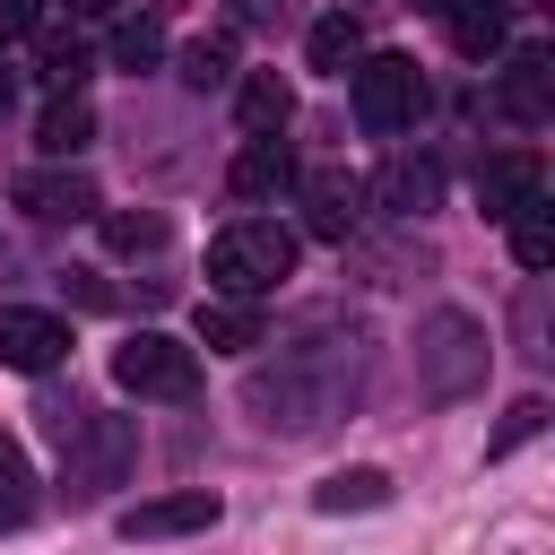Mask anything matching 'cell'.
I'll return each instance as SVG.
<instances>
[{
    "label": "cell",
    "mask_w": 555,
    "mask_h": 555,
    "mask_svg": "<svg viewBox=\"0 0 555 555\" xmlns=\"http://www.w3.org/2000/svg\"><path fill=\"white\" fill-rule=\"evenodd\" d=\"M278 278H295V234L269 225V217H234L217 243H208V286L234 295V304H260Z\"/></svg>",
    "instance_id": "6da1fadb"
},
{
    "label": "cell",
    "mask_w": 555,
    "mask_h": 555,
    "mask_svg": "<svg viewBox=\"0 0 555 555\" xmlns=\"http://www.w3.org/2000/svg\"><path fill=\"white\" fill-rule=\"evenodd\" d=\"M130 460H139V425H130V416H78V425L61 434V486H69L78 503L104 494V486H121Z\"/></svg>",
    "instance_id": "7a4b0ae2"
},
{
    "label": "cell",
    "mask_w": 555,
    "mask_h": 555,
    "mask_svg": "<svg viewBox=\"0 0 555 555\" xmlns=\"http://www.w3.org/2000/svg\"><path fill=\"white\" fill-rule=\"evenodd\" d=\"M416 373H425L434 399H468V390L486 382V321H468V312H434V321L416 330Z\"/></svg>",
    "instance_id": "3957f363"
},
{
    "label": "cell",
    "mask_w": 555,
    "mask_h": 555,
    "mask_svg": "<svg viewBox=\"0 0 555 555\" xmlns=\"http://www.w3.org/2000/svg\"><path fill=\"white\" fill-rule=\"evenodd\" d=\"M113 382L130 399H191L199 390V347H182L173 330H130L113 347Z\"/></svg>",
    "instance_id": "277c9868"
},
{
    "label": "cell",
    "mask_w": 555,
    "mask_h": 555,
    "mask_svg": "<svg viewBox=\"0 0 555 555\" xmlns=\"http://www.w3.org/2000/svg\"><path fill=\"white\" fill-rule=\"evenodd\" d=\"M425 113V69L408 61V52H364L356 61V121L373 130V139H390V130H408Z\"/></svg>",
    "instance_id": "5b68a950"
},
{
    "label": "cell",
    "mask_w": 555,
    "mask_h": 555,
    "mask_svg": "<svg viewBox=\"0 0 555 555\" xmlns=\"http://www.w3.org/2000/svg\"><path fill=\"white\" fill-rule=\"evenodd\" d=\"M69 356V321L35 312V304H0V364L9 373H52Z\"/></svg>",
    "instance_id": "8992f818"
},
{
    "label": "cell",
    "mask_w": 555,
    "mask_h": 555,
    "mask_svg": "<svg viewBox=\"0 0 555 555\" xmlns=\"http://www.w3.org/2000/svg\"><path fill=\"white\" fill-rule=\"evenodd\" d=\"M26 217H43V225H78V217H104V199H95V182L87 173H61V165H43V173H17V191H9Z\"/></svg>",
    "instance_id": "52a82bcc"
},
{
    "label": "cell",
    "mask_w": 555,
    "mask_h": 555,
    "mask_svg": "<svg viewBox=\"0 0 555 555\" xmlns=\"http://www.w3.org/2000/svg\"><path fill=\"white\" fill-rule=\"evenodd\" d=\"M113 529H121V538H191V529H217V494H208V486H182V494L130 503Z\"/></svg>",
    "instance_id": "ba28073f"
},
{
    "label": "cell",
    "mask_w": 555,
    "mask_h": 555,
    "mask_svg": "<svg viewBox=\"0 0 555 555\" xmlns=\"http://www.w3.org/2000/svg\"><path fill=\"white\" fill-rule=\"evenodd\" d=\"M494 104H503V121H520V130H538V121L555 113V61H546V52H512V69H503V87H494Z\"/></svg>",
    "instance_id": "9c48e42d"
},
{
    "label": "cell",
    "mask_w": 555,
    "mask_h": 555,
    "mask_svg": "<svg viewBox=\"0 0 555 555\" xmlns=\"http://www.w3.org/2000/svg\"><path fill=\"white\" fill-rule=\"evenodd\" d=\"M225 182H234V199H278V191H295V147L278 130H251Z\"/></svg>",
    "instance_id": "30bf717a"
},
{
    "label": "cell",
    "mask_w": 555,
    "mask_h": 555,
    "mask_svg": "<svg viewBox=\"0 0 555 555\" xmlns=\"http://www.w3.org/2000/svg\"><path fill=\"white\" fill-rule=\"evenodd\" d=\"M538 191H546V165H538L529 147H512V156H486V165H477V208H486V217H512V208H520V199H538Z\"/></svg>",
    "instance_id": "8fae6325"
},
{
    "label": "cell",
    "mask_w": 555,
    "mask_h": 555,
    "mask_svg": "<svg viewBox=\"0 0 555 555\" xmlns=\"http://www.w3.org/2000/svg\"><path fill=\"white\" fill-rule=\"evenodd\" d=\"M304 199H312V234H321V243H347L356 217H364V182H356V173H312Z\"/></svg>",
    "instance_id": "7c38bea8"
},
{
    "label": "cell",
    "mask_w": 555,
    "mask_h": 555,
    "mask_svg": "<svg viewBox=\"0 0 555 555\" xmlns=\"http://www.w3.org/2000/svg\"><path fill=\"white\" fill-rule=\"evenodd\" d=\"M304 61H312V69H330V78H347V69L364 61V35H356V17H347V9L312 17V35H304Z\"/></svg>",
    "instance_id": "4fadbf2b"
},
{
    "label": "cell",
    "mask_w": 555,
    "mask_h": 555,
    "mask_svg": "<svg viewBox=\"0 0 555 555\" xmlns=\"http://www.w3.org/2000/svg\"><path fill=\"white\" fill-rule=\"evenodd\" d=\"M87 139H95L87 95H78V87H69V95H52V104H43V121H35V147H43V156H78Z\"/></svg>",
    "instance_id": "5bb4252c"
},
{
    "label": "cell",
    "mask_w": 555,
    "mask_h": 555,
    "mask_svg": "<svg viewBox=\"0 0 555 555\" xmlns=\"http://www.w3.org/2000/svg\"><path fill=\"white\" fill-rule=\"evenodd\" d=\"M442 17H451V43L468 61H494L503 52V0H442Z\"/></svg>",
    "instance_id": "9a60e30c"
},
{
    "label": "cell",
    "mask_w": 555,
    "mask_h": 555,
    "mask_svg": "<svg viewBox=\"0 0 555 555\" xmlns=\"http://www.w3.org/2000/svg\"><path fill=\"white\" fill-rule=\"evenodd\" d=\"M503 225H512V260H520V269H546V260H555V208H546V191L520 199Z\"/></svg>",
    "instance_id": "2e32d148"
},
{
    "label": "cell",
    "mask_w": 555,
    "mask_h": 555,
    "mask_svg": "<svg viewBox=\"0 0 555 555\" xmlns=\"http://www.w3.org/2000/svg\"><path fill=\"white\" fill-rule=\"evenodd\" d=\"M199 347H225V356H243V347H260V312H251V304H234V295H217V304H199Z\"/></svg>",
    "instance_id": "e0dca14e"
},
{
    "label": "cell",
    "mask_w": 555,
    "mask_h": 555,
    "mask_svg": "<svg viewBox=\"0 0 555 555\" xmlns=\"http://www.w3.org/2000/svg\"><path fill=\"white\" fill-rule=\"evenodd\" d=\"M312 503L321 512H373V503H390V477L382 468H338V477L312 486Z\"/></svg>",
    "instance_id": "ac0fdd59"
},
{
    "label": "cell",
    "mask_w": 555,
    "mask_h": 555,
    "mask_svg": "<svg viewBox=\"0 0 555 555\" xmlns=\"http://www.w3.org/2000/svg\"><path fill=\"white\" fill-rule=\"evenodd\" d=\"M234 104H243V130H286V113H295V95H286V78H278V69H251Z\"/></svg>",
    "instance_id": "d6986e66"
},
{
    "label": "cell",
    "mask_w": 555,
    "mask_h": 555,
    "mask_svg": "<svg viewBox=\"0 0 555 555\" xmlns=\"http://www.w3.org/2000/svg\"><path fill=\"white\" fill-rule=\"evenodd\" d=\"M434 191H442V173H434L425 156H399V165L382 173V199H390L399 217H425V208H434Z\"/></svg>",
    "instance_id": "ffe728a7"
},
{
    "label": "cell",
    "mask_w": 555,
    "mask_h": 555,
    "mask_svg": "<svg viewBox=\"0 0 555 555\" xmlns=\"http://www.w3.org/2000/svg\"><path fill=\"white\" fill-rule=\"evenodd\" d=\"M35 512V468H26V451L0 434V529H17Z\"/></svg>",
    "instance_id": "44dd1931"
},
{
    "label": "cell",
    "mask_w": 555,
    "mask_h": 555,
    "mask_svg": "<svg viewBox=\"0 0 555 555\" xmlns=\"http://www.w3.org/2000/svg\"><path fill=\"white\" fill-rule=\"evenodd\" d=\"M165 234H173V225H165L156 208H113V217H104V243H113V251H165Z\"/></svg>",
    "instance_id": "7402d4cb"
},
{
    "label": "cell",
    "mask_w": 555,
    "mask_h": 555,
    "mask_svg": "<svg viewBox=\"0 0 555 555\" xmlns=\"http://www.w3.org/2000/svg\"><path fill=\"white\" fill-rule=\"evenodd\" d=\"M113 61H121V69L165 61V26H156V17H121V26H113Z\"/></svg>",
    "instance_id": "603a6c76"
},
{
    "label": "cell",
    "mask_w": 555,
    "mask_h": 555,
    "mask_svg": "<svg viewBox=\"0 0 555 555\" xmlns=\"http://www.w3.org/2000/svg\"><path fill=\"white\" fill-rule=\"evenodd\" d=\"M35 69L52 78V95H69V87H78L95 61H87V43H78V35H43V61H35Z\"/></svg>",
    "instance_id": "cb8c5ba5"
},
{
    "label": "cell",
    "mask_w": 555,
    "mask_h": 555,
    "mask_svg": "<svg viewBox=\"0 0 555 555\" xmlns=\"http://www.w3.org/2000/svg\"><path fill=\"white\" fill-rule=\"evenodd\" d=\"M225 78H234V43H191V52H182V87L208 95V87H225Z\"/></svg>",
    "instance_id": "d4e9b609"
},
{
    "label": "cell",
    "mask_w": 555,
    "mask_h": 555,
    "mask_svg": "<svg viewBox=\"0 0 555 555\" xmlns=\"http://www.w3.org/2000/svg\"><path fill=\"white\" fill-rule=\"evenodd\" d=\"M529 434H546V399H512V416H503V434L486 442V460H503V451H520Z\"/></svg>",
    "instance_id": "484cf974"
},
{
    "label": "cell",
    "mask_w": 555,
    "mask_h": 555,
    "mask_svg": "<svg viewBox=\"0 0 555 555\" xmlns=\"http://www.w3.org/2000/svg\"><path fill=\"white\" fill-rule=\"evenodd\" d=\"M35 26V0H0V35H26Z\"/></svg>",
    "instance_id": "4316f807"
},
{
    "label": "cell",
    "mask_w": 555,
    "mask_h": 555,
    "mask_svg": "<svg viewBox=\"0 0 555 555\" xmlns=\"http://www.w3.org/2000/svg\"><path fill=\"white\" fill-rule=\"evenodd\" d=\"M61 9H69V17H113L121 0H61Z\"/></svg>",
    "instance_id": "83f0119b"
},
{
    "label": "cell",
    "mask_w": 555,
    "mask_h": 555,
    "mask_svg": "<svg viewBox=\"0 0 555 555\" xmlns=\"http://www.w3.org/2000/svg\"><path fill=\"white\" fill-rule=\"evenodd\" d=\"M9 104H17V69L0 61V113H9Z\"/></svg>",
    "instance_id": "f1b7e54d"
}]
</instances>
